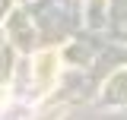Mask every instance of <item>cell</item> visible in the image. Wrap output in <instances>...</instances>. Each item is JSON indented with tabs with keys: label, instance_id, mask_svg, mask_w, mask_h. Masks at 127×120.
I'll use <instances>...</instances> for the list:
<instances>
[{
	"label": "cell",
	"instance_id": "obj_1",
	"mask_svg": "<svg viewBox=\"0 0 127 120\" xmlns=\"http://www.w3.org/2000/svg\"><path fill=\"white\" fill-rule=\"evenodd\" d=\"M57 70H61V60H57L54 51L38 54V60H35V79H38V85H41V89H48V85L57 79Z\"/></svg>",
	"mask_w": 127,
	"mask_h": 120
},
{
	"label": "cell",
	"instance_id": "obj_2",
	"mask_svg": "<svg viewBox=\"0 0 127 120\" xmlns=\"http://www.w3.org/2000/svg\"><path fill=\"white\" fill-rule=\"evenodd\" d=\"M0 101H3V92H0Z\"/></svg>",
	"mask_w": 127,
	"mask_h": 120
}]
</instances>
